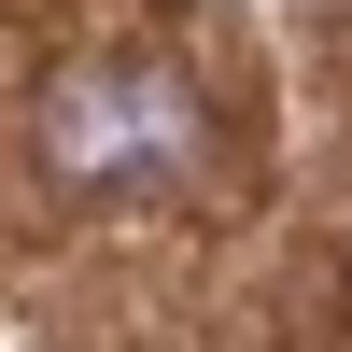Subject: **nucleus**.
Wrapping results in <instances>:
<instances>
[{
    "instance_id": "1",
    "label": "nucleus",
    "mask_w": 352,
    "mask_h": 352,
    "mask_svg": "<svg viewBox=\"0 0 352 352\" xmlns=\"http://www.w3.org/2000/svg\"><path fill=\"white\" fill-rule=\"evenodd\" d=\"M56 184H85V197H113V184H155V169H184V141H197V113H184V85H155V71H99V85H56Z\"/></svg>"
}]
</instances>
